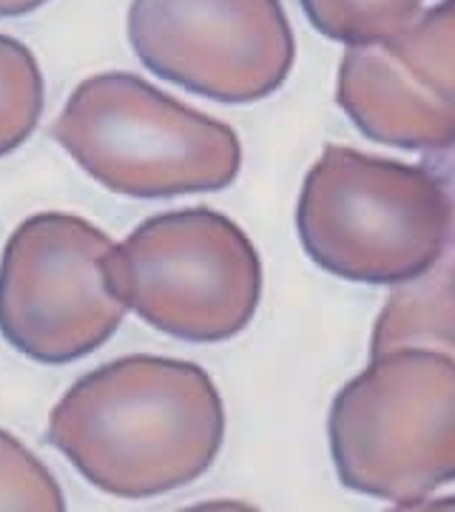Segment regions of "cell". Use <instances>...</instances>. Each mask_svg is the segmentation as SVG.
<instances>
[{
	"instance_id": "obj_1",
	"label": "cell",
	"mask_w": 455,
	"mask_h": 512,
	"mask_svg": "<svg viewBox=\"0 0 455 512\" xmlns=\"http://www.w3.org/2000/svg\"><path fill=\"white\" fill-rule=\"evenodd\" d=\"M46 439L97 490L151 498L197 481L214 464L225 407L200 365L126 356L69 387Z\"/></svg>"
},
{
	"instance_id": "obj_2",
	"label": "cell",
	"mask_w": 455,
	"mask_h": 512,
	"mask_svg": "<svg viewBox=\"0 0 455 512\" xmlns=\"http://www.w3.org/2000/svg\"><path fill=\"white\" fill-rule=\"evenodd\" d=\"M450 200L427 165L325 146L308 171L296 228L308 256L350 282L390 285L433 268L450 239Z\"/></svg>"
},
{
	"instance_id": "obj_3",
	"label": "cell",
	"mask_w": 455,
	"mask_h": 512,
	"mask_svg": "<svg viewBox=\"0 0 455 512\" xmlns=\"http://www.w3.org/2000/svg\"><path fill=\"white\" fill-rule=\"evenodd\" d=\"M52 134L91 180L140 200L228 188L242 165L234 128L126 72L83 80Z\"/></svg>"
},
{
	"instance_id": "obj_4",
	"label": "cell",
	"mask_w": 455,
	"mask_h": 512,
	"mask_svg": "<svg viewBox=\"0 0 455 512\" xmlns=\"http://www.w3.org/2000/svg\"><path fill=\"white\" fill-rule=\"evenodd\" d=\"M342 484L401 507L455 481V356L390 348L347 382L330 410Z\"/></svg>"
},
{
	"instance_id": "obj_5",
	"label": "cell",
	"mask_w": 455,
	"mask_h": 512,
	"mask_svg": "<svg viewBox=\"0 0 455 512\" xmlns=\"http://www.w3.org/2000/svg\"><path fill=\"white\" fill-rule=\"evenodd\" d=\"M111 291L182 342H225L251 325L262 262L237 222L211 208L168 211L111 248Z\"/></svg>"
},
{
	"instance_id": "obj_6",
	"label": "cell",
	"mask_w": 455,
	"mask_h": 512,
	"mask_svg": "<svg viewBox=\"0 0 455 512\" xmlns=\"http://www.w3.org/2000/svg\"><path fill=\"white\" fill-rule=\"evenodd\" d=\"M111 242L74 214L20 222L0 259V333L40 365H69L106 345L126 305L111 291Z\"/></svg>"
},
{
	"instance_id": "obj_7",
	"label": "cell",
	"mask_w": 455,
	"mask_h": 512,
	"mask_svg": "<svg viewBox=\"0 0 455 512\" xmlns=\"http://www.w3.org/2000/svg\"><path fill=\"white\" fill-rule=\"evenodd\" d=\"M128 37L146 69L219 103L265 100L296 57L279 0H131Z\"/></svg>"
},
{
	"instance_id": "obj_8",
	"label": "cell",
	"mask_w": 455,
	"mask_h": 512,
	"mask_svg": "<svg viewBox=\"0 0 455 512\" xmlns=\"http://www.w3.org/2000/svg\"><path fill=\"white\" fill-rule=\"evenodd\" d=\"M336 103L364 137L438 151L455 143V0L396 35L347 49Z\"/></svg>"
},
{
	"instance_id": "obj_9",
	"label": "cell",
	"mask_w": 455,
	"mask_h": 512,
	"mask_svg": "<svg viewBox=\"0 0 455 512\" xmlns=\"http://www.w3.org/2000/svg\"><path fill=\"white\" fill-rule=\"evenodd\" d=\"M407 345L455 356V256L450 251L424 274L401 282L376 319L370 356Z\"/></svg>"
},
{
	"instance_id": "obj_10",
	"label": "cell",
	"mask_w": 455,
	"mask_h": 512,
	"mask_svg": "<svg viewBox=\"0 0 455 512\" xmlns=\"http://www.w3.org/2000/svg\"><path fill=\"white\" fill-rule=\"evenodd\" d=\"M43 114V74L35 55L0 35V157L20 148Z\"/></svg>"
},
{
	"instance_id": "obj_11",
	"label": "cell",
	"mask_w": 455,
	"mask_h": 512,
	"mask_svg": "<svg viewBox=\"0 0 455 512\" xmlns=\"http://www.w3.org/2000/svg\"><path fill=\"white\" fill-rule=\"evenodd\" d=\"M308 20L330 40L347 46L373 43L399 32L419 12L421 0H299Z\"/></svg>"
},
{
	"instance_id": "obj_12",
	"label": "cell",
	"mask_w": 455,
	"mask_h": 512,
	"mask_svg": "<svg viewBox=\"0 0 455 512\" xmlns=\"http://www.w3.org/2000/svg\"><path fill=\"white\" fill-rule=\"evenodd\" d=\"M66 507L63 490L46 464L0 430V510L60 512Z\"/></svg>"
},
{
	"instance_id": "obj_13",
	"label": "cell",
	"mask_w": 455,
	"mask_h": 512,
	"mask_svg": "<svg viewBox=\"0 0 455 512\" xmlns=\"http://www.w3.org/2000/svg\"><path fill=\"white\" fill-rule=\"evenodd\" d=\"M433 174H436V180L444 188V194H447V200H450V239H447V248L444 251H450L455 256V143L447 148H438V151H427L424 154V163Z\"/></svg>"
},
{
	"instance_id": "obj_14",
	"label": "cell",
	"mask_w": 455,
	"mask_h": 512,
	"mask_svg": "<svg viewBox=\"0 0 455 512\" xmlns=\"http://www.w3.org/2000/svg\"><path fill=\"white\" fill-rule=\"evenodd\" d=\"M46 0H0V18H20L40 9Z\"/></svg>"
}]
</instances>
